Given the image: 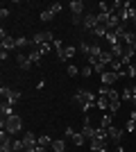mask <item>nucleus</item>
Returning <instances> with one entry per match:
<instances>
[{"instance_id":"nucleus-43","label":"nucleus","mask_w":136,"mask_h":152,"mask_svg":"<svg viewBox=\"0 0 136 152\" xmlns=\"http://www.w3.org/2000/svg\"><path fill=\"white\" fill-rule=\"evenodd\" d=\"M129 121H132V123H136V111H132V114H129Z\"/></svg>"},{"instance_id":"nucleus-46","label":"nucleus","mask_w":136,"mask_h":152,"mask_svg":"<svg viewBox=\"0 0 136 152\" xmlns=\"http://www.w3.org/2000/svg\"><path fill=\"white\" fill-rule=\"evenodd\" d=\"M132 89H134V93H136V84H134V86H132Z\"/></svg>"},{"instance_id":"nucleus-33","label":"nucleus","mask_w":136,"mask_h":152,"mask_svg":"<svg viewBox=\"0 0 136 152\" xmlns=\"http://www.w3.org/2000/svg\"><path fill=\"white\" fill-rule=\"evenodd\" d=\"M39 50H41V55H43V57H45V55H50V52L55 50V48H52V43H43V45H41V48H39Z\"/></svg>"},{"instance_id":"nucleus-9","label":"nucleus","mask_w":136,"mask_h":152,"mask_svg":"<svg viewBox=\"0 0 136 152\" xmlns=\"http://www.w3.org/2000/svg\"><path fill=\"white\" fill-rule=\"evenodd\" d=\"M95 25H97V14H84V16H82V27H84V30L93 32Z\"/></svg>"},{"instance_id":"nucleus-29","label":"nucleus","mask_w":136,"mask_h":152,"mask_svg":"<svg viewBox=\"0 0 136 152\" xmlns=\"http://www.w3.org/2000/svg\"><path fill=\"white\" fill-rule=\"evenodd\" d=\"M79 75H82V77H91V75H93V68H91V64H84V66L79 68Z\"/></svg>"},{"instance_id":"nucleus-19","label":"nucleus","mask_w":136,"mask_h":152,"mask_svg":"<svg viewBox=\"0 0 136 152\" xmlns=\"http://www.w3.org/2000/svg\"><path fill=\"white\" fill-rule=\"evenodd\" d=\"M52 152H66V141L64 139L52 141Z\"/></svg>"},{"instance_id":"nucleus-11","label":"nucleus","mask_w":136,"mask_h":152,"mask_svg":"<svg viewBox=\"0 0 136 152\" xmlns=\"http://www.w3.org/2000/svg\"><path fill=\"white\" fill-rule=\"evenodd\" d=\"M95 129H97V127H93V125H91V121L86 118V121H84V127H82V136H84L86 141L95 139Z\"/></svg>"},{"instance_id":"nucleus-8","label":"nucleus","mask_w":136,"mask_h":152,"mask_svg":"<svg viewBox=\"0 0 136 152\" xmlns=\"http://www.w3.org/2000/svg\"><path fill=\"white\" fill-rule=\"evenodd\" d=\"M107 134H109V141H113L116 145H120V141H123L125 129H120V127H116V125H111L109 129H107Z\"/></svg>"},{"instance_id":"nucleus-5","label":"nucleus","mask_w":136,"mask_h":152,"mask_svg":"<svg viewBox=\"0 0 136 152\" xmlns=\"http://www.w3.org/2000/svg\"><path fill=\"white\" fill-rule=\"evenodd\" d=\"M89 148L91 152H107V148H109V139H91L89 141Z\"/></svg>"},{"instance_id":"nucleus-26","label":"nucleus","mask_w":136,"mask_h":152,"mask_svg":"<svg viewBox=\"0 0 136 152\" xmlns=\"http://www.w3.org/2000/svg\"><path fill=\"white\" fill-rule=\"evenodd\" d=\"M97 109L109 111V98H100V95H97Z\"/></svg>"},{"instance_id":"nucleus-3","label":"nucleus","mask_w":136,"mask_h":152,"mask_svg":"<svg viewBox=\"0 0 136 152\" xmlns=\"http://www.w3.org/2000/svg\"><path fill=\"white\" fill-rule=\"evenodd\" d=\"M0 95H2V98H5V102H9V104H16V102L23 98V95H20V91L12 89V86H2V89H0Z\"/></svg>"},{"instance_id":"nucleus-20","label":"nucleus","mask_w":136,"mask_h":152,"mask_svg":"<svg viewBox=\"0 0 136 152\" xmlns=\"http://www.w3.org/2000/svg\"><path fill=\"white\" fill-rule=\"evenodd\" d=\"M97 59H100V61H104V64H107V66H111V61H113V59H116V57L111 55V50H102V55H100V57H97Z\"/></svg>"},{"instance_id":"nucleus-7","label":"nucleus","mask_w":136,"mask_h":152,"mask_svg":"<svg viewBox=\"0 0 136 152\" xmlns=\"http://www.w3.org/2000/svg\"><path fill=\"white\" fill-rule=\"evenodd\" d=\"M86 64H91V68L95 70L97 75H102V73H107V70H109V66H107L104 61H100L97 57H89V59H86Z\"/></svg>"},{"instance_id":"nucleus-1","label":"nucleus","mask_w":136,"mask_h":152,"mask_svg":"<svg viewBox=\"0 0 136 152\" xmlns=\"http://www.w3.org/2000/svg\"><path fill=\"white\" fill-rule=\"evenodd\" d=\"M73 102L77 104L82 111H91V109L97 104V95L95 93H91V91H86V89H77V93H75V98H73Z\"/></svg>"},{"instance_id":"nucleus-21","label":"nucleus","mask_w":136,"mask_h":152,"mask_svg":"<svg viewBox=\"0 0 136 152\" xmlns=\"http://www.w3.org/2000/svg\"><path fill=\"white\" fill-rule=\"evenodd\" d=\"M16 48H20V50H23V48H32V41L27 37H18L16 39Z\"/></svg>"},{"instance_id":"nucleus-35","label":"nucleus","mask_w":136,"mask_h":152,"mask_svg":"<svg viewBox=\"0 0 136 152\" xmlns=\"http://www.w3.org/2000/svg\"><path fill=\"white\" fill-rule=\"evenodd\" d=\"M66 73H68V77H77V73H79V70H77V66H73V64H71V66L66 68Z\"/></svg>"},{"instance_id":"nucleus-2","label":"nucleus","mask_w":136,"mask_h":152,"mask_svg":"<svg viewBox=\"0 0 136 152\" xmlns=\"http://www.w3.org/2000/svg\"><path fill=\"white\" fill-rule=\"evenodd\" d=\"M0 125H2V129H5L7 134H18L20 129H23V118L20 116H2V121H0Z\"/></svg>"},{"instance_id":"nucleus-16","label":"nucleus","mask_w":136,"mask_h":152,"mask_svg":"<svg viewBox=\"0 0 136 152\" xmlns=\"http://www.w3.org/2000/svg\"><path fill=\"white\" fill-rule=\"evenodd\" d=\"M27 57L32 59V64H41V57H43V55H41L39 48H34V45H32V50H30V55H27Z\"/></svg>"},{"instance_id":"nucleus-30","label":"nucleus","mask_w":136,"mask_h":152,"mask_svg":"<svg viewBox=\"0 0 136 152\" xmlns=\"http://www.w3.org/2000/svg\"><path fill=\"white\" fill-rule=\"evenodd\" d=\"M111 125H113V121H111V116H109V114H104V116H102V121H100V127H104V129H109Z\"/></svg>"},{"instance_id":"nucleus-34","label":"nucleus","mask_w":136,"mask_h":152,"mask_svg":"<svg viewBox=\"0 0 136 152\" xmlns=\"http://www.w3.org/2000/svg\"><path fill=\"white\" fill-rule=\"evenodd\" d=\"M61 9H64V5L61 2H55V5H50V12L57 16V14H61Z\"/></svg>"},{"instance_id":"nucleus-36","label":"nucleus","mask_w":136,"mask_h":152,"mask_svg":"<svg viewBox=\"0 0 136 152\" xmlns=\"http://www.w3.org/2000/svg\"><path fill=\"white\" fill-rule=\"evenodd\" d=\"M127 77H132V80L136 77V64H129V66H127Z\"/></svg>"},{"instance_id":"nucleus-28","label":"nucleus","mask_w":136,"mask_h":152,"mask_svg":"<svg viewBox=\"0 0 136 152\" xmlns=\"http://www.w3.org/2000/svg\"><path fill=\"white\" fill-rule=\"evenodd\" d=\"M104 39L109 41V45H116V43H120V41H118V37H116V32H113V30H109V32H107V37H104Z\"/></svg>"},{"instance_id":"nucleus-6","label":"nucleus","mask_w":136,"mask_h":152,"mask_svg":"<svg viewBox=\"0 0 136 152\" xmlns=\"http://www.w3.org/2000/svg\"><path fill=\"white\" fill-rule=\"evenodd\" d=\"M120 80V75L118 73H113V70H107V73H102L100 75V82H102V86H109V89H113V84Z\"/></svg>"},{"instance_id":"nucleus-25","label":"nucleus","mask_w":136,"mask_h":152,"mask_svg":"<svg viewBox=\"0 0 136 152\" xmlns=\"http://www.w3.org/2000/svg\"><path fill=\"white\" fill-rule=\"evenodd\" d=\"M120 98H123V100H129V102H132V98H134V89H132V86H125L123 93H120Z\"/></svg>"},{"instance_id":"nucleus-45","label":"nucleus","mask_w":136,"mask_h":152,"mask_svg":"<svg viewBox=\"0 0 136 152\" xmlns=\"http://www.w3.org/2000/svg\"><path fill=\"white\" fill-rule=\"evenodd\" d=\"M23 152H34V148H25V150H23Z\"/></svg>"},{"instance_id":"nucleus-32","label":"nucleus","mask_w":136,"mask_h":152,"mask_svg":"<svg viewBox=\"0 0 136 152\" xmlns=\"http://www.w3.org/2000/svg\"><path fill=\"white\" fill-rule=\"evenodd\" d=\"M73 143H75V145H84V143H86V139H84V136H82V132H77V134H75V136H73Z\"/></svg>"},{"instance_id":"nucleus-15","label":"nucleus","mask_w":136,"mask_h":152,"mask_svg":"<svg viewBox=\"0 0 136 152\" xmlns=\"http://www.w3.org/2000/svg\"><path fill=\"white\" fill-rule=\"evenodd\" d=\"M0 45H2V50H14V48H16V39L14 37H5Z\"/></svg>"},{"instance_id":"nucleus-22","label":"nucleus","mask_w":136,"mask_h":152,"mask_svg":"<svg viewBox=\"0 0 136 152\" xmlns=\"http://www.w3.org/2000/svg\"><path fill=\"white\" fill-rule=\"evenodd\" d=\"M0 111H2V116H14V104L2 102V104H0Z\"/></svg>"},{"instance_id":"nucleus-42","label":"nucleus","mask_w":136,"mask_h":152,"mask_svg":"<svg viewBox=\"0 0 136 152\" xmlns=\"http://www.w3.org/2000/svg\"><path fill=\"white\" fill-rule=\"evenodd\" d=\"M34 152H45V148L43 145H36V148H34Z\"/></svg>"},{"instance_id":"nucleus-27","label":"nucleus","mask_w":136,"mask_h":152,"mask_svg":"<svg viewBox=\"0 0 136 152\" xmlns=\"http://www.w3.org/2000/svg\"><path fill=\"white\" fill-rule=\"evenodd\" d=\"M52 18H55V14H52L50 9H41V20H43V23H50Z\"/></svg>"},{"instance_id":"nucleus-37","label":"nucleus","mask_w":136,"mask_h":152,"mask_svg":"<svg viewBox=\"0 0 136 152\" xmlns=\"http://www.w3.org/2000/svg\"><path fill=\"white\" fill-rule=\"evenodd\" d=\"M25 145H23V141H14V152H23Z\"/></svg>"},{"instance_id":"nucleus-24","label":"nucleus","mask_w":136,"mask_h":152,"mask_svg":"<svg viewBox=\"0 0 136 152\" xmlns=\"http://www.w3.org/2000/svg\"><path fill=\"white\" fill-rule=\"evenodd\" d=\"M77 50L82 52V55H86V59L91 57V43H86V41H82V43L77 45Z\"/></svg>"},{"instance_id":"nucleus-12","label":"nucleus","mask_w":136,"mask_h":152,"mask_svg":"<svg viewBox=\"0 0 136 152\" xmlns=\"http://www.w3.org/2000/svg\"><path fill=\"white\" fill-rule=\"evenodd\" d=\"M68 7H71L73 16H84V0H73Z\"/></svg>"},{"instance_id":"nucleus-17","label":"nucleus","mask_w":136,"mask_h":152,"mask_svg":"<svg viewBox=\"0 0 136 152\" xmlns=\"http://www.w3.org/2000/svg\"><path fill=\"white\" fill-rule=\"evenodd\" d=\"M109 50H111V55H113L116 59H120V57H123V52H125V45L123 43H116V45H111Z\"/></svg>"},{"instance_id":"nucleus-18","label":"nucleus","mask_w":136,"mask_h":152,"mask_svg":"<svg viewBox=\"0 0 136 152\" xmlns=\"http://www.w3.org/2000/svg\"><path fill=\"white\" fill-rule=\"evenodd\" d=\"M107 32H109V30H107V25H100V23L93 27V34H95L97 39H104V37H107Z\"/></svg>"},{"instance_id":"nucleus-44","label":"nucleus","mask_w":136,"mask_h":152,"mask_svg":"<svg viewBox=\"0 0 136 152\" xmlns=\"http://www.w3.org/2000/svg\"><path fill=\"white\" fill-rule=\"evenodd\" d=\"M132 104H134V107H136V93H134V98H132Z\"/></svg>"},{"instance_id":"nucleus-40","label":"nucleus","mask_w":136,"mask_h":152,"mask_svg":"<svg viewBox=\"0 0 136 152\" xmlns=\"http://www.w3.org/2000/svg\"><path fill=\"white\" fill-rule=\"evenodd\" d=\"M7 16H9V9H7V7H2V9H0V18L5 20V18H7Z\"/></svg>"},{"instance_id":"nucleus-14","label":"nucleus","mask_w":136,"mask_h":152,"mask_svg":"<svg viewBox=\"0 0 136 152\" xmlns=\"http://www.w3.org/2000/svg\"><path fill=\"white\" fill-rule=\"evenodd\" d=\"M16 61H18V66H20V68H23V70H27V68H30V66H32V59L27 57V55H23V52H20L18 57H16Z\"/></svg>"},{"instance_id":"nucleus-4","label":"nucleus","mask_w":136,"mask_h":152,"mask_svg":"<svg viewBox=\"0 0 136 152\" xmlns=\"http://www.w3.org/2000/svg\"><path fill=\"white\" fill-rule=\"evenodd\" d=\"M104 98H109V111H111V114H116L118 109H120V102H123L120 93H118L116 89H109V93L104 95Z\"/></svg>"},{"instance_id":"nucleus-13","label":"nucleus","mask_w":136,"mask_h":152,"mask_svg":"<svg viewBox=\"0 0 136 152\" xmlns=\"http://www.w3.org/2000/svg\"><path fill=\"white\" fill-rule=\"evenodd\" d=\"M75 52H77V48H75V45H66L64 50H61V55H59V59H61V61H68V59L75 57Z\"/></svg>"},{"instance_id":"nucleus-31","label":"nucleus","mask_w":136,"mask_h":152,"mask_svg":"<svg viewBox=\"0 0 136 152\" xmlns=\"http://www.w3.org/2000/svg\"><path fill=\"white\" fill-rule=\"evenodd\" d=\"M52 48L57 50V55H61V50H64L66 45H64V41H61V39H55V41H52Z\"/></svg>"},{"instance_id":"nucleus-39","label":"nucleus","mask_w":136,"mask_h":152,"mask_svg":"<svg viewBox=\"0 0 136 152\" xmlns=\"http://www.w3.org/2000/svg\"><path fill=\"white\" fill-rule=\"evenodd\" d=\"M125 132H136V123L127 121V125H125Z\"/></svg>"},{"instance_id":"nucleus-10","label":"nucleus","mask_w":136,"mask_h":152,"mask_svg":"<svg viewBox=\"0 0 136 152\" xmlns=\"http://www.w3.org/2000/svg\"><path fill=\"white\" fill-rule=\"evenodd\" d=\"M23 145L25 148H36V143H39V136H36V134L34 132H23Z\"/></svg>"},{"instance_id":"nucleus-41","label":"nucleus","mask_w":136,"mask_h":152,"mask_svg":"<svg viewBox=\"0 0 136 152\" xmlns=\"http://www.w3.org/2000/svg\"><path fill=\"white\" fill-rule=\"evenodd\" d=\"M7 57H9V50H0V59H2V61H7Z\"/></svg>"},{"instance_id":"nucleus-23","label":"nucleus","mask_w":136,"mask_h":152,"mask_svg":"<svg viewBox=\"0 0 136 152\" xmlns=\"http://www.w3.org/2000/svg\"><path fill=\"white\" fill-rule=\"evenodd\" d=\"M36 145H43V148H52V139L48 136V134H41L39 136V143Z\"/></svg>"},{"instance_id":"nucleus-38","label":"nucleus","mask_w":136,"mask_h":152,"mask_svg":"<svg viewBox=\"0 0 136 152\" xmlns=\"http://www.w3.org/2000/svg\"><path fill=\"white\" fill-rule=\"evenodd\" d=\"M64 136H66V139H71V141H73V136H75V129H73V127L68 125V127H66V132H64Z\"/></svg>"}]
</instances>
